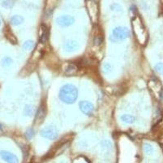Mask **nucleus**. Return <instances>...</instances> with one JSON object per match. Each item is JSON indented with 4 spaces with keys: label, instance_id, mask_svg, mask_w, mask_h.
Listing matches in <instances>:
<instances>
[{
    "label": "nucleus",
    "instance_id": "nucleus-12",
    "mask_svg": "<svg viewBox=\"0 0 163 163\" xmlns=\"http://www.w3.org/2000/svg\"><path fill=\"white\" fill-rule=\"evenodd\" d=\"M39 39H40V41H41L42 43H45L47 42V40H48V28L44 25H42L40 27Z\"/></svg>",
    "mask_w": 163,
    "mask_h": 163
},
{
    "label": "nucleus",
    "instance_id": "nucleus-18",
    "mask_svg": "<svg viewBox=\"0 0 163 163\" xmlns=\"http://www.w3.org/2000/svg\"><path fill=\"white\" fill-rule=\"evenodd\" d=\"M34 48V42L33 40H27L23 44V49L25 51H30Z\"/></svg>",
    "mask_w": 163,
    "mask_h": 163
},
{
    "label": "nucleus",
    "instance_id": "nucleus-26",
    "mask_svg": "<svg viewBox=\"0 0 163 163\" xmlns=\"http://www.w3.org/2000/svg\"><path fill=\"white\" fill-rule=\"evenodd\" d=\"M0 25H1V21H0Z\"/></svg>",
    "mask_w": 163,
    "mask_h": 163
},
{
    "label": "nucleus",
    "instance_id": "nucleus-14",
    "mask_svg": "<svg viewBox=\"0 0 163 163\" xmlns=\"http://www.w3.org/2000/svg\"><path fill=\"white\" fill-rule=\"evenodd\" d=\"M45 115H46V111H45V109L43 107H40L37 112V114H36V121H38L40 122H42V120L44 119Z\"/></svg>",
    "mask_w": 163,
    "mask_h": 163
},
{
    "label": "nucleus",
    "instance_id": "nucleus-7",
    "mask_svg": "<svg viewBox=\"0 0 163 163\" xmlns=\"http://www.w3.org/2000/svg\"><path fill=\"white\" fill-rule=\"evenodd\" d=\"M74 21H75V19H74V16L68 15H64L57 17V20H56V23L60 27L66 28V27L72 25L74 23Z\"/></svg>",
    "mask_w": 163,
    "mask_h": 163
},
{
    "label": "nucleus",
    "instance_id": "nucleus-16",
    "mask_svg": "<svg viewBox=\"0 0 163 163\" xmlns=\"http://www.w3.org/2000/svg\"><path fill=\"white\" fill-rule=\"evenodd\" d=\"M12 63H13V60H12L10 57H3V59H2V61H1L2 66L4 67V68L9 67L10 65H12Z\"/></svg>",
    "mask_w": 163,
    "mask_h": 163
},
{
    "label": "nucleus",
    "instance_id": "nucleus-22",
    "mask_svg": "<svg viewBox=\"0 0 163 163\" xmlns=\"http://www.w3.org/2000/svg\"><path fill=\"white\" fill-rule=\"evenodd\" d=\"M154 69L157 73H159L161 74H163V62L158 63L157 65H155Z\"/></svg>",
    "mask_w": 163,
    "mask_h": 163
},
{
    "label": "nucleus",
    "instance_id": "nucleus-6",
    "mask_svg": "<svg viewBox=\"0 0 163 163\" xmlns=\"http://www.w3.org/2000/svg\"><path fill=\"white\" fill-rule=\"evenodd\" d=\"M40 135L45 139L54 140V139H57L59 133H58V130L55 127L48 126V127H46L43 129H42L41 131H40Z\"/></svg>",
    "mask_w": 163,
    "mask_h": 163
},
{
    "label": "nucleus",
    "instance_id": "nucleus-15",
    "mask_svg": "<svg viewBox=\"0 0 163 163\" xmlns=\"http://www.w3.org/2000/svg\"><path fill=\"white\" fill-rule=\"evenodd\" d=\"M121 119L122 121L125 123H127V124H132L135 121V118L132 115L130 114H123L121 116Z\"/></svg>",
    "mask_w": 163,
    "mask_h": 163
},
{
    "label": "nucleus",
    "instance_id": "nucleus-17",
    "mask_svg": "<svg viewBox=\"0 0 163 163\" xmlns=\"http://www.w3.org/2000/svg\"><path fill=\"white\" fill-rule=\"evenodd\" d=\"M33 113V107L31 104H26L24 109V115L26 117H32Z\"/></svg>",
    "mask_w": 163,
    "mask_h": 163
},
{
    "label": "nucleus",
    "instance_id": "nucleus-21",
    "mask_svg": "<svg viewBox=\"0 0 163 163\" xmlns=\"http://www.w3.org/2000/svg\"><path fill=\"white\" fill-rule=\"evenodd\" d=\"M110 8L112 11H114V12H122V7L118 4V3H113L111 5Z\"/></svg>",
    "mask_w": 163,
    "mask_h": 163
},
{
    "label": "nucleus",
    "instance_id": "nucleus-2",
    "mask_svg": "<svg viewBox=\"0 0 163 163\" xmlns=\"http://www.w3.org/2000/svg\"><path fill=\"white\" fill-rule=\"evenodd\" d=\"M132 27L134 29V33L136 35V38L141 44H144L147 40V33L145 27L144 26L140 18L138 16L133 18L132 20Z\"/></svg>",
    "mask_w": 163,
    "mask_h": 163
},
{
    "label": "nucleus",
    "instance_id": "nucleus-3",
    "mask_svg": "<svg viewBox=\"0 0 163 163\" xmlns=\"http://www.w3.org/2000/svg\"><path fill=\"white\" fill-rule=\"evenodd\" d=\"M148 87L152 95H153L157 100H161L162 99L163 88L162 83L157 78H152L148 81Z\"/></svg>",
    "mask_w": 163,
    "mask_h": 163
},
{
    "label": "nucleus",
    "instance_id": "nucleus-20",
    "mask_svg": "<svg viewBox=\"0 0 163 163\" xmlns=\"http://www.w3.org/2000/svg\"><path fill=\"white\" fill-rule=\"evenodd\" d=\"M14 5V3H13V1L12 0H5V1H3V3H2V6L4 7V8L9 9V8H12V7Z\"/></svg>",
    "mask_w": 163,
    "mask_h": 163
},
{
    "label": "nucleus",
    "instance_id": "nucleus-24",
    "mask_svg": "<svg viewBox=\"0 0 163 163\" xmlns=\"http://www.w3.org/2000/svg\"><path fill=\"white\" fill-rule=\"evenodd\" d=\"M33 135H34V131H33V129H28V130H26V132H25V136H26V138L28 139H32L33 137Z\"/></svg>",
    "mask_w": 163,
    "mask_h": 163
},
{
    "label": "nucleus",
    "instance_id": "nucleus-8",
    "mask_svg": "<svg viewBox=\"0 0 163 163\" xmlns=\"http://www.w3.org/2000/svg\"><path fill=\"white\" fill-rule=\"evenodd\" d=\"M79 108L80 110L84 114L87 116H91L95 111V106L90 101L83 100L79 102Z\"/></svg>",
    "mask_w": 163,
    "mask_h": 163
},
{
    "label": "nucleus",
    "instance_id": "nucleus-11",
    "mask_svg": "<svg viewBox=\"0 0 163 163\" xmlns=\"http://www.w3.org/2000/svg\"><path fill=\"white\" fill-rule=\"evenodd\" d=\"M62 69L65 74L72 75V74H76L77 71V65L74 63H66L63 65Z\"/></svg>",
    "mask_w": 163,
    "mask_h": 163
},
{
    "label": "nucleus",
    "instance_id": "nucleus-23",
    "mask_svg": "<svg viewBox=\"0 0 163 163\" xmlns=\"http://www.w3.org/2000/svg\"><path fill=\"white\" fill-rule=\"evenodd\" d=\"M103 70H104V73L108 74V73H110V72L113 70V67H112V65H110L109 63H106L103 66Z\"/></svg>",
    "mask_w": 163,
    "mask_h": 163
},
{
    "label": "nucleus",
    "instance_id": "nucleus-10",
    "mask_svg": "<svg viewBox=\"0 0 163 163\" xmlns=\"http://www.w3.org/2000/svg\"><path fill=\"white\" fill-rule=\"evenodd\" d=\"M79 48V45L77 42L74 40H68L64 44V49L67 52H73L74 51H77Z\"/></svg>",
    "mask_w": 163,
    "mask_h": 163
},
{
    "label": "nucleus",
    "instance_id": "nucleus-5",
    "mask_svg": "<svg viewBox=\"0 0 163 163\" xmlns=\"http://www.w3.org/2000/svg\"><path fill=\"white\" fill-rule=\"evenodd\" d=\"M86 7L92 22H94V23L97 22L98 16H99V8H98V4L96 3V2L95 0H87Z\"/></svg>",
    "mask_w": 163,
    "mask_h": 163
},
{
    "label": "nucleus",
    "instance_id": "nucleus-9",
    "mask_svg": "<svg viewBox=\"0 0 163 163\" xmlns=\"http://www.w3.org/2000/svg\"><path fill=\"white\" fill-rule=\"evenodd\" d=\"M0 157L7 163H19V159L16 155L6 150L0 151Z\"/></svg>",
    "mask_w": 163,
    "mask_h": 163
},
{
    "label": "nucleus",
    "instance_id": "nucleus-25",
    "mask_svg": "<svg viewBox=\"0 0 163 163\" xmlns=\"http://www.w3.org/2000/svg\"><path fill=\"white\" fill-rule=\"evenodd\" d=\"M101 42H102V38H101L100 36H97V37H95V39H94V43L96 46H100L101 44Z\"/></svg>",
    "mask_w": 163,
    "mask_h": 163
},
{
    "label": "nucleus",
    "instance_id": "nucleus-19",
    "mask_svg": "<svg viewBox=\"0 0 163 163\" xmlns=\"http://www.w3.org/2000/svg\"><path fill=\"white\" fill-rule=\"evenodd\" d=\"M143 146H144V151L145 152V153H147V154L148 155L153 153L154 148H153V147L150 144H148V143H144Z\"/></svg>",
    "mask_w": 163,
    "mask_h": 163
},
{
    "label": "nucleus",
    "instance_id": "nucleus-13",
    "mask_svg": "<svg viewBox=\"0 0 163 163\" xmlns=\"http://www.w3.org/2000/svg\"><path fill=\"white\" fill-rule=\"evenodd\" d=\"M24 22V18L22 17L21 16L19 15H15V16H12L11 19H10V23L13 25H16V26H17V25H20L22 23Z\"/></svg>",
    "mask_w": 163,
    "mask_h": 163
},
{
    "label": "nucleus",
    "instance_id": "nucleus-4",
    "mask_svg": "<svg viewBox=\"0 0 163 163\" xmlns=\"http://www.w3.org/2000/svg\"><path fill=\"white\" fill-rule=\"evenodd\" d=\"M130 30H128L127 27L119 26L116 27L113 29L111 36V40L113 42L122 41L126 39H128L130 37Z\"/></svg>",
    "mask_w": 163,
    "mask_h": 163
},
{
    "label": "nucleus",
    "instance_id": "nucleus-1",
    "mask_svg": "<svg viewBox=\"0 0 163 163\" xmlns=\"http://www.w3.org/2000/svg\"><path fill=\"white\" fill-rule=\"evenodd\" d=\"M78 96L77 88L72 84H66L60 89L59 98L63 103L72 104L75 103Z\"/></svg>",
    "mask_w": 163,
    "mask_h": 163
}]
</instances>
